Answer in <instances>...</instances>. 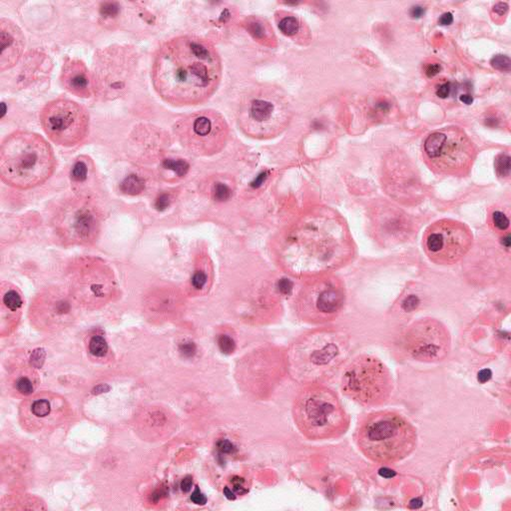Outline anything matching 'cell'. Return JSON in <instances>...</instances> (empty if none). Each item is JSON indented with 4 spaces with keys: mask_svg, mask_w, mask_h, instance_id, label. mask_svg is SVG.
<instances>
[{
    "mask_svg": "<svg viewBox=\"0 0 511 511\" xmlns=\"http://www.w3.org/2000/svg\"><path fill=\"white\" fill-rule=\"evenodd\" d=\"M222 62L214 45L200 37L180 36L158 50L152 79L155 90L175 106L197 105L216 91Z\"/></svg>",
    "mask_w": 511,
    "mask_h": 511,
    "instance_id": "cell-1",
    "label": "cell"
},
{
    "mask_svg": "<svg viewBox=\"0 0 511 511\" xmlns=\"http://www.w3.org/2000/svg\"><path fill=\"white\" fill-rule=\"evenodd\" d=\"M56 158L50 144L40 135L16 131L0 147V176L7 185L27 190L46 182L53 174Z\"/></svg>",
    "mask_w": 511,
    "mask_h": 511,
    "instance_id": "cell-2",
    "label": "cell"
},
{
    "mask_svg": "<svg viewBox=\"0 0 511 511\" xmlns=\"http://www.w3.org/2000/svg\"><path fill=\"white\" fill-rule=\"evenodd\" d=\"M352 254L353 248L344 237L308 230L288 238L281 258L292 275L314 278L343 266Z\"/></svg>",
    "mask_w": 511,
    "mask_h": 511,
    "instance_id": "cell-3",
    "label": "cell"
},
{
    "mask_svg": "<svg viewBox=\"0 0 511 511\" xmlns=\"http://www.w3.org/2000/svg\"><path fill=\"white\" fill-rule=\"evenodd\" d=\"M362 453L378 464H396L409 457L417 447L414 426L396 412L382 411L363 420L358 431Z\"/></svg>",
    "mask_w": 511,
    "mask_h": 511,
    "instance_id": "cell-4",
    "label": "cell"
},
{
    "mask_svg": "<svg viewBox=\"0 0 511 511\" xmlns=\"http://www.w3.org/2000/svg\"><path fill=\"white\" fill-rule=\"evenodd\" d=\"M348 354L349 344L344 334L328 330L315 332L293 345L290 371L297 381L316 385L332 375Z\"/></svg>",
    "mask_w": 511,
    "mask_h": 511,
    "instance_id": "cell-5",
    "label": "cell"
},
{
    "mask_svg": "<svg viewBox=\"0 0 511 511\" xmlns=\"http://www.w3.org/2000/svg\"><path fill=\"white\" fill-rule=\"evenodd\" d=\"M294 419L301 433L313 441L335 439L346 433L349 416L330 389L311 385L296 398Z\"/></svg>",
    "mask_w": 511,
    "mask_h": 511,
    "instance_id": "cell-6",
    "label": "cell"
},
{
    "mask_svg": "<svg viewBox=\"0 0 511 511\" xmlns=\"http://www.w3.org/2000/svg\"><path fill=\"white\" fill-rule=\"evenodd\" d=\"M477 157V149L459 127H447L428 136L424 143V158L436 174L467 175Z\"/></svg>",
    "mask_w": 511,
    "mask_h": 511,
    "instance_id": "cell-7",
    "label": "cell"
},
{
    "mask_svg": "<svg viewBox=\"0 0 511 511\" xmlns=\"http://www.w3.org/2000/svg\"><path fill=\"white\" fill-rule=\"evenodd\" d=\"M393 388V378L389 369L372 356H361L355 359L346 367L341 379L343 393L365 407L386 403Z\"/></svg>",
    "mask_w": 511,
    "mask_h": 511,
    "instance_id": "cell-8",
    "label": "cell"
},
{
    "mask_svg": "<svg viewBox=\"0 0 511 511\" xmlns=\"http://www.w3.org/2000/svg\"><path fill=\"white\" fill-rule=\"evenodd\" d=\"M39 118L45 134L60 146H75L89 132L90 118L87 110L69 99L58 98L48 102L42 108Z\"/></svg>",
    "mask_w": 511,
    "mask_h": 511,
    "instance_id": "cell-9",
    "label": "cell"
},
{
    "mask_svg": "<svg viewBox=\"0 0 511 511\" xmlns=\"http://www.w3.org/2000/svg\"><path fill=\"white\" fill-rule=\"evenodd\" d=\"M175 132L184 147L200 156L218 153L228 137V125L216 111L189 115L175 125Z\"/></svg>",
    "mask_w": 511,
    "mask_h": 511,
    "instance_id": "cell-10",
    "label": "cell"
},
{
    "mask_svg": "<svg viewBox=\"0 0 511 511\" xmlns=\"http://www.w3.org/2000/svg\"><path fill=\"white\" fill-rule=\"evenodd\" d=\"M298 295L296 312L309 323L332 321L342 310L345 290L342 283L332 277H314Z\"/></svg>",
    "mask_w": 511,
    "mask_h": 511,
    "instance_id": "cell-11",
    "label": "cell"
},
{
    "mask_svg": "<svg viewBox=\"0 0 511 511\" xmlns=\"http://www.w3.org/2000/svg\"><path fill=\"white\" fill-rule=\"evenodd\" d=\"M423 244L431 261L439 265H453L471 250L473 234L464 223L444 219L428 228Z\"/></svg>",
    "mask_w": 511,
    "mask_h": 511,
    "instance_id": "cell-12",
    "label": "cell"
},
{
    "mask_svg": "<svg viewBox=\"0 0 511 511\" xmlns=\"http://www.w3.org/2000/svg\"><path fill=\"white\" fill-rule=\"evenodd\" d=\"M288 103L283 96L264 91L248 98L241 111L243 129L251 136H274L288 122Z\"/></svg>",
    "mask_w": 511,
    "mask_h": 511,
    "instance_id": "cell-13",
    "label": "cell"
},
{
    "mask_svg": "<svg viewBox=\"0 0 511 511\" xmlns=\"http://www.w3.org/2000/svg\"><path fill=\"white\" fill-rule=\"evenodd\" d=\"M404 349L413 360L424 363L444 361L451 351V336L444 324L432 318L414 323L404 337Z\"/></svg>",
    "mask_w": 511,
    "mask_h": 511,
    "instance_id": "cell-14",
    "label": "cell"
},
{
    "mask_svg": "<svg viewBox=\"0 0 511 511\" xmlns=\"http://www.w3.org/2000/svg\"><path fill=\"white\" fill-rule=\"evenodd\" d=\"M128 47L111 46L95 55L93 65L94 91L103 98L120 96L127 88L132 57Z\"/></svg>",
    "mask_w": 511,
    "mask_h": 511,
    "instance_id": "cell-15",
    "label": "cell"
},
{
    "mask_svg": "<svg viewBox=\"0 0 511 511\" xmlns=\"http://www.w3.org/2000/svg\"><path fill=\"white\" fill-rule=\"evenodd\" d=\"M56 225L65 241L88 245L98 237L100 215L88 199L76 198L61 210Z\"/></svg>",
    "mask_w": 511,
    "mask_h": 511,
    "instance_id": "cell-16",
    "label": "cell"
},
{
    "mask_svg": "<svg viewBox=\"0 0 511 511\" xmlns=\"http://www.w3.org/2000/svg\"><path fill=\"white\" fill-rule=\"evenodd\" d=\"M81 264L73 281L74 297L87 306L98 307L105 304L115 290L111 270L96 260H88Z\"/></svg>",
    "mask_w": 511,
    "mask_h": 511,
    "instance_id": "cell-17",
    "label": "cell"
},
{
    "mask_svg": "<svg viewBox=\"0 0 511 511\" xmlns=\"http://www.w3.org/2000/svg\"><path fill=\"white\" fill-rule=\"evenodd\" d=\"M72 301L57 289L39 295L31 306V321L41 330L50 331L64 328L73 319Z\"/></svg>",
    "mask_w": 511,
    "mask_h": 511,
    "instance_id": "cell-18",
    "label": "cell"
},
{
    "mask_svg": "<svg viewBox=\"0 0 511 511\" xmlns=\"http://www.w3.org/2000/svg\"><path fill=\"white\" fill-rule=\"evenodd\" d=\"M60 80L62 86L77 97L89 98L94 92L92 74L80 59H66L62 66Z\"/></svg>",
    "mask_w": 511,
    "mask_h": 511,
    "instance_id": "cell-19",
    "label": "cell"
},
{
    "mask_svg": "<svg viewBox=\"0 0 511 511\" xmlns=\"http://www.w3.org/2000/svg\"><path fill=\"white\" fill-rule=\"evenodd\" d=\"M25 37L20 28L11 20H0V71L12 68L22 56Z\"/></svg>",
    "mask_w": 511,
    "mask_h": 511,
    "instance_id": "cell-20",
    "label": "cell"
},
{
    "mask_svg": "<svg viewBox=\"0 0 511 511\" xmlns=\"http://www.w3.org/2000/svg\"><path fill=\"white\" fill-rule=\"evenodd\" d=\"M145 188L144 180L136 175L128 176L120 185V189L123 193L128 195L140 194Z\"/></svg>",
    "mask_w": 511,
    "mask_h": 511,
    "instance_id": "cell-21",
    "label": "cell"
},
{
    "mask_svg": "<svg viewBox=\"0 0 511 511\" xmlns=\"http://www.w3.org/2000/svg\"><path fill=\"white\" fill-rule=\"evenodd\" d=\"M2 305L7 311H9V313L16 314L19 312L22 306V299L16 290L8 289L3 293Z\"/></svg>",
    "mask_w": 511,
    "mask_h": 511,
    "instance_id": "cell-22",
    "label": "cell"
},
{
    "mask_svg": "<svg viewBox=\"0 0 511 511\" xmlns=\"http://www.w3.org/2000/svg\"><path fill=\"white\" fill-rule=\"evenodd\" d=\"M90 353L97 358H103L108 352V345L101 336H94L89 342Z\"/></svg>",
    "mask_w": 511,
    "mask_h": 511,
    "instance_id": "cell-23",
    "label": "cell"
},
{
    "mask_svg": "<svg viewBox=\"0 0 511 511\" xmlns=\"http://www.w3.org/2000/svg\"><path fill=\"white\" fill-rule=\"evenodd\" d=\"M279 28L283 34L287 36H294L300 30V22L294 16H287L280 21Z\"/></svg>",
    "mask_w": 511,
    "mask_h": 511,
    "instance_id": "cell-24",
    "label": "cell"
},
{
    "mask_svg": "<svg viewBox=\"0 0 511 511\" xmlns=\"http://www.w3.org/2000/svg\"><path fill=\"white\" fill-rule=\"evenodd\" d=\"M31 413L35 418L38 419H44L48 417L51 413V405L49 401L44 399L34 401L31 406Z\"/></svg>",
    "mask_w": 511,
    "mask_h": 511,
    "instance_id": "cell-25",
    "label": "cell"
},
{
    "mask_svg": "<svg viewBox=\"0 0 511 511\" xmlns=\"http://www.w3.org/2000/svg\"><path fill=\"white\" fill-rule=\"evenodd\" d=\"M165 169L173 171L178 177H183L189 170V164L184 160H173L167 159L163 163Z\"/></svg>",
    "mask_w": 511,
    "mask_h": 511,
    "instance_id": "cell-26",
    "label": "cell"
},
{
    "mask_svg": "<svg viewBox=\"0 0 511 511\" xmlns=\"http://www.w3.org/2000/svg\"><path fill=\"white\" fill-rule=\"evenodd\" d=\"M496 170L500 177H509L511 174V157L507 154L499 155L496 160Z\"/></svg>",
    "mask_w": 511,
    "mask_h": 511,
    "instance_id": "cell-27",
    "label": "cell"
},
{
    "mask_svg": "<svg viewBox=\"0 0 511 511\" xmlns=\"http://www.w3.org/2000/svg\"><path fill=\"white\" fill-rule=\"evenodd\" d=\"M248 31L258 40H266L268 38V32L265 25L259 20H250L247 26Z\"/></svg>",
    "mask_w": 511,
    "mask_h": 511,
    "instance_id": "cell-28",
    "label": "cell"
},
{
    "mask_svg": "<svg viewBox=\"0 0 511 511\" xmlns=\"http://www.w3.org/2000/svg\"><path fill=\"white\" fill-rule=\"evenodd\" d=\"M212 193H213L214 199L218 202L227 201L231 198V195H232L231 189L226 184L221 183V182H218L214 185Z\"/></svg>",
    "mask_w": 511,
    "mask_h": 511,
    "instance_id": "cell-29",
    "label": "cell"
},
{
    "mask_svg": "<svg viewBox=\"0 0 511 511\" xmlns=\"http://www.w3.org/2000/svg\"><path fill=\"white\" fill-rule=\"evenodd\" d=\"M88 175V167L84 161H77L72 170H71V178L75 182H83L87 179Z\"/></svg>",
    "mask_w": 511,
    "mask_h": 511,
    "instance_id": "cell-30",
    "label": "cell"
},
{
    "mask_svg": "<svg viewBox=\"0 0 511 511\" xmlns=\"http://www.w3.org/2000/svg\"><path fill=\"white\" fill-rule=\"evenodd\" d=\"M491 64L497 70L504 71V72H510L511 71V58L509 56H507V55L499 54V55L494 56L492 61H491Z\"/></svg>",
    "mask_w": 511,
    "mask_h": 511,
    "instance_id": "cell-31",
    "label": "cell"
},
{
    "mask_svg": "<svg viewBox=\"0 0 511 511\" xmlns=\"http://www.w3.org/2000/svg\"><path fill=\"white\" fill-rule=\"evenodd\" d=\"M218 346L220 351L225 355H231L236 349L235 341L228 335H221L218 339Z\"/></svg>",
    "mask_w": 511,
    "mask_h": 511,
    "instance_id": "cell-32",
    "label": "cell"
},
{
    "mask_svg": "<svg viewBox=\"0 0 511 511\" xmlns=\"http://www.w3.org/2000/svg\"><path fill=\"white\" fill-rule=\"evenodd\" d=\"M493 224L497 230L505 232L510 227V219L507 215L501 211H496L493 214Z\"/></svg>",
    "mask_w": 511,
    "mask_h": 511,
    "instance_id": "cell-33",
    "label": "cell"
},
{
    "mask_svg": "<svg viewBox=\"0 0 511 511\" xmlns=\"http://www.w3.org/2000/svg\"><path fill=\"white\" fill-rule=\"evenodd\" d=\"M208 283V275L206 273V271L204 270H197L193 276H192V279H191V284H192V287L195 289V290H202L206 287Z\"/></svg>",
    "mask_w": 511,
    "mask_h": 511,
    "instance_id": "cell-34",
    "label": "cell"
},
{
    "mask_svg": "<svg viewBox=\"0 0 511 511\" xmlns=\"http://www.w3.org/2000/svg\"><path fill=\"white\" fill-rule=\"evenodd\" d=\"M15 388H16V391L18 393H20L21 395H23V396H30L33 393V391H34L32 382L28 378H26V377L19 378L16 381Z\"/></svg>",
    "mask_w": 511,
    "mask_h": 511,
    "instance_id": "cell-35",
    "label": "cell"
},
{
    "mask_svg": "<svg viewBox=\"0 0 511 511\" xmlns=\"http://www.w3.org/2000/svg\"><path fill=\"white\" fill-rule=\"evenodd\" d=\"M100 11L105 17H114L119 12V5L115 2H105L102 3Z\"/></svg>",
    "mask_w": 511,
    "mask_h": 511,
    "instance_id": "cell-36",
    "label": "cell"
},
{
    "mask_svg": "<svg viewBox=\"0 0 511 511\" xmlns=\"http://www.w3.org/2000/svg\"><path fill=\"white\" fill-rule=\"evenodd\" d=\"M45 357H46V354H45L44 350H42V349L35 350L30 357V365L36 369L41 368L45 361Z\"/></svg>",
    "mask_w": 511,
    "mask_h": 511,
    "instance_id": "cell-37",
    "label": "cell"
},
{
    "mask_svg": "<svg viewBox=\"0 0 511 511\" xmlns=\"http://www.w3.org/2000/svg\"><path fill=\"white\" fill-rule=\"evenodd\" d=\"M293 287H294V285H293L292 281H290L289 279H281L278 282V289H279L280 293L283 295L291 294Z\"/></svg>",
    "mask_w": 511,
    "mask_h": 511,
    "instance_id": "cell-38",
    "label": "cell"
},
{
    "mask_svg": "<svg viewBox=\"0 0 511 511\" xmlns=\"http://www.w3.org/2000/svg\"><path fill=\"white\" fill-rule=\"evenodd\" d=\"M180 352L184 357H187V358L193 357L196 353V346L194 345V343H191V342L182 344L180 346Z\"/></svg>",
    "mask_w": 511,
    "mask_h": 511,
    "instance_id": "cell-39",
    "label": "cell"
},
{
    "mask_svg": "<svg viewBox=\"0 0 511 511\" xmlns=\"http://www.w3.org/2000/svg\"><path fill=\"white\" fill-rule=\"evenodd\" d=\"M170 202H171L170 196L167 194H162L156 200V208L160 211H163L169 207Z\"/></svg>",
    "mask_w": 511,
    "mask_h": 511,
    "instance_id": "cell-40",
    "label": "cell"
},
{
    "mask_svg": "<svg viewBox=\"0 0 511 511\" xmlns=\"http://www.w3.org/2000/svg\"><path fill=\"white\" fill-rule=\"evenodd\" d=\"M451 91H452L451 83L446 82V83H443L442 85H440V87L437 89V95L442 99H446L450 96Z\"/></svg>",
    "mask_w": 511,
    "mask_h": 511,
    "instance_id": "cell-41",
    "label": "cell"
},
{
    "mask_svg": "<svg viewBox=\"0 0 511 511\" xmlns=\"http://www.w3.org/2000/svg\"><path fill=\"white\" fill-rule=\"evenodd\" d=\"M442 71V66L440 63H430L426 67V74L429 78H433L437 76Z\"/></svg>",
    "mask_w": 511,
    "mask_h": 511,
    "instance_id": "cell-42",
    "label": "cell"
},
{
    "mask_svg": "<svg viewBox=\"0 0 511 511\" xmlns=\"http://www.w3.org/2000/svg\"><path fill=\"white\" fill-rule=\"evenodd\" d=\"M191 501L195 504V505H198V506H204L206 503H207V499L206 497L200 492V490L197 488L195 490V492L192 494L191 496Z\"/></svg>",
    "mask_w": 511,
    "mask_h": 511,
    "instance_id": "cell-43",
    "label": "cell"
},
{
    "mask_svg": "<svg viewBox=\"0 0 511 511\" xmlns=\"http://www.w3.org/2000/svg\"><path fill=\"white\" fill-rule=\"evenodd\" d=\"M418 305H419V300H418V298H417V297H415V296H412V297H409L408 299H406V301L404 302L403 307H404V309H405L406 311L410 312V311H412V310L416 309V308L418 307Z\"/></svg>",
    "mask_w": 511,
    "mask_h": 511,
    "instance_id": "cell-44",
    "label": "cell"
},
{
    "mask_svg": "<svg viewBox=\"0 0 511 511\" xmlns=\"http://www.w3.org/2000/svg\"><path fill=\"white\" fill-rule=\"evenodd\" d=\"M493 11L499 16H505L509 11V5L506 2H499L494 6Z\"/></svg>",
    "mask_w": 511,
    "mask_h": 511,
    "instance_id": "cell-45",
    "label": "cell"
},
{
    "mask_svg": "<svg viewBox=\"0 0 511 511\" xmlns=\"http://www.w3.org/2000/svg\"><path fill=\"white\" fill-rule=\"evenodd\" d=\"M268 176H269V172H267V171H264V172L260 173V174H259V175L255 178V180L251 183L252 187H254V188H259V187H261V186L264 184V182L266 181V179L268 178Z\"/></svg>",
    "mask_w": 511,
    "mask_h": 511,
    "instance_id": "cell-46",
    "label": "cell"
},
{
    "mask_svg": "<svg viewBox=\"0 0 511 511\" xmlns=\"http://www.w3.org/2000/svg\"><path fill=\"white\" fill-rule=\"evenodd\" d=\"M454 22V16L451 12H446L444 13L440 19H439V23L441 25H444V26H447V25H451L452 23Z\"/></svg>",
    "mask_w": 511,
    "mask_h": 511,
    "instance_id": "cell-47",
    "label": "cell"
},
{
    "mask_svg": "<svg viewBox=\"0 0 511 511\" xmlns=\"http://www.w3.org/2000/svg\"><path fill=\"white\" fill-rule=\"evenodd\" d=\"M425 14V8L421 5L413 6L411 9V16L414 18H421Z\"/></svg>",
    "mask_w": 511,
    "mask_h": 511,
    "instance_id": "cell-48",
    "label": "cell"
},
{
    "mask_svg": "<svg viewBox=\"0 0 511 511\" xmlns=\"http://www.w3.org/2000/svg\"><path fill=\"white\" fill-rule=\"evenodd\" d=\"M218 449L224 453V454H228V453H231L233 451V446L228 442V441H222L218 444Z\"/></svg>",
    "mask_w": 511,
    "mask_h": 511,
    "instance_id": "cell-49",
    "label": "cell"
},
{
    "mask_svg": "<svg viewBox=\"0 0 511 511\" xmlns=\"http://www.w3.org/2000/svg\"><path fill=\"white\" fill-rule=\"evenodd\" d=\"M192 486H193V480H192V478L188 477V478H186V479L182 482V484H181V489H182V491H183L184 493H188V492H190V490H191Z\"/></svg>",
    "mask_w": 511,
    "mask_h": 511,
    "instance_id": "cell-50",
    "label": "cell"
},
{
    "mask_svg": "<svg viewBox=\"0 0 511 511\" xmlns=\"http://www.w3.org/2000/svg\"><path fill=\"white\" fill-rule=\"evenodd\" d=\"M460 99H461V101H462L463 103H465V104H467V105H471V104H473V102H474V97H473L472 95H470V94H463V95L460 97Z\"/></svg>",
    "mask_w": 511,
    "mask_h": 511,
    "instance_id": "cell-51",
    "label": "cell"
},
{
    "mask_svg": "<svg viewBox=\"0 0 511 511\" xmlns=\"http://www.w3.org/2000/svg\"><path fill=\"white\" fill-rule=\"evenodd\" d=\"M105 389H109L108 386L106 385H100L98 387H96L94 390H93V394H101L103 392H105Z\"/></svg>",
    "mask_w": 511,
    "mask_h": 511,
    "instance_id": "cell-52",
    "label": "cell"
}]
</instances>
